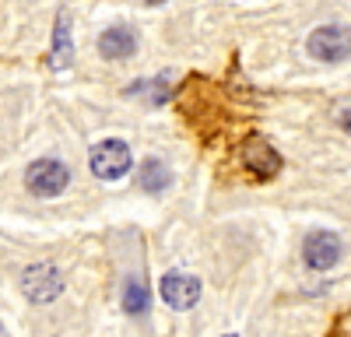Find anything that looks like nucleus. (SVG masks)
Here are the masks:
<instances>
[{
    "label": "nucleus",
    "mask_w": 351,
    "mask_h": 337,
    "mask_svg": "<svg viewBox=\"0 0 351 337\" xmlns=\"http://www.w3.org/2000/svg\"><path fill=\"white\" fill-rule=\"evenodd\" d=\"M21 295L32 305H49L64 295V274L53 264H28L21 271Z\"/></svg>",
    "instance_id": "f257e3e1"
},
{
    "label": "nucleus",
    "mask_w": 351,
    "mask_h": 337,
    "mask_svg": "<svg viewBox=\"0 0 351 337\" xmlns=\"http://www.w3.org/2000/svg\"><path fill=\"white\" fill-rule=\"evenodd\" d=\"M306 49L319 64H341L351 56V28L348 25H319L309 32Z\"/></svg>",
    "instance_id": "f03ea898"
},
{
    "label": "nucleus",
    "mask_w": 351,
    "mask_h": 337,
    "mask_svg": "<svg viewBox=\"0 0 351 337\" xmlns=\"http://www.w3.org/2000/svg\"><path fill=\"white\" fill-rule=\"evenodd\" d=\"M88 165H92V173H95L99 179L112 183V179H123V176L130 173L134 155H130V148L123 145L120 137H106V140H99V145L92 148V155H88Z\"/></svg>",
    "instance_id": "7ed1b4c3"
},
{
    "label": "nucleus",
    "mask_w": 351,
    "mask_h": 337,
    "mask_svg": "<svg viewBox=\"0 0 351 337\" xmlns=\"http://www.w3.org/2000/svg\"><path fill=\"white\" fill-rule=\"evenodd\" d=\"M71 183V168L60 158H39L25 168V186L32 197H60Z\"/></svg>",
    "instance_id": "20e7f679"
},
{
    "label": "nucleus",
    "mask_w": 351,
    "mask_h": 337,
    "mask_svg": "<svg viewBox=\"0 0 351 337\" xmlns=\"http://www.w3.org/2000/svg\"><path fill=\"white\" fill-rule=\"evenodd\" d=\"M158 295H162V302L169 305V309H193L197 305V299H200V281L193 277V274H183V271H169V274H162V281H158Z\"/></svg>",
    "instance_id": "39448f33"
},
{
    "label": "nucleus",
    "mask_w": 351,
    "mask_h": 337,
    "mask_svg": "<svg viewBox=\"0 0 351 337\" xmlns=\"http://www.w3.org/2000/svg\"><path fill=\"white\" fill-rule=\"evenodd\" d=\"M239 155H243V165L250 168L256 179H271V176H278V168H281V155L274 151L271 140L260 137V134H250L243 140V151Z\"/></svg>",
    "instance_id": "423d86ee"
},
{
    "label": "nucleus",
    "mask_w": 351,
    "mask_h": 337,
    "mask_svg": "<svg viewBox=\"0 0 351 337\" xmlns=\"http://www.w3.org/2000/svg\"><path fill=\"white\" fill-rule=\"evenodd\" d=\"M302 260L309 271H330L341 260V239L334 232H309L302 242Z\"/></svg>",
    "instance_id": "0eeeda50"
},
{
    "label": "nucleus",
    "mask_w": 351,
    "mask_h": 337,
    "mask_svg": "<svg viewBox=\"0 0 351 337\" xmlns=\"http://www.w3.org/2000/svg\"><path fill=\"white\" fill-rule=\"evenodd\" d=\"M134 49H137V32L127 25H112L99 36V53L106 60H127Z\"/></svg>",
    "instance_id": "6e6552de"
},
{
    "label": "nucleus",
    "mask_w": 351,
    "mask_h": 337,
    "mask_svg": "<svg viewBox=\"0 0 351 337\" xmlns=\"http://www.w3.org/2000/svg\"><path fill=\"white\" fill-rule=\"evenodd\" d=\"M71 56H74V46H71V18H67V11H60V18H56V28H53L49 67H53V71H67V67H71Z\"/></svg>",
    "instance_id": "1a4fd4ad"
},
{
    "label": "nucleus",
    "mask_w": 351,
    "mask_h": 337,
    "mask_svg": "<svg viewBox=\"0 0 351 337\" xmlns=\"http://www.w3.org/2000/svg\"><path fill=\"white\" fill-rule=\"evenodd\" d=\"M137 186L148 190V193H162L172 186V168L162 158H144L137 165Z\"/></svg>",
    "instance_id": "9d476101"
},
{
    "label": "nucleus",
    "mask_w": 351,
    "mask_h": 337,
    "mask_svg": "<svg viewBox=\"0 0 351 337\" xmlns=\"http://www.w3.org/2000/svg\"><path fill=\"white\" fill-rule=\"evenodd\" d=\"M148 305H152V295H148L144 277L141 274H130L123 281V309H127L130 316H144V313H148Z\"/></svg>",
    "instance_id": "9b49d317"
},
{
    "label": "nucleus",
    "mask_w": 351,
    "mask_h": 337,
    "mask_svg": "<svg viewBox=\"0 0 351 337\" xmlns=\"http://www.w3.org/2000/svg\"><path fill=\"white\" fill-rule=\"evenodd\" d=\"M341 127L351 134V112H341Z\"/></svg>",
    "instance_id": "f8f14e48"
},
{
    "label": "nucleus",
    "mask_w": 351,
    "mask_h": 337,
    "mask_svg": "<svg viewBox=\"0 0 351 337\" xmlns=\"http://www.w3.org/2000/svg\"><path fill=\"white\" fill-rule=\"evenodd\" d=\"M144 4H152V8H155V4H165V0H144Z\"/></svg>",
    "instance_id": "ddd939ff"
},
{
    "label": "nucleus",
    "mask_w": 351,
    "mask_h": 337,
    "mask_svg": "<svg viewBox=\"0 0 351 337\" xmlns=\"http://www.w3.org/2000/svg\"><path fill=\"white\" fill-rule=\"evenodd\" d=\"M225 337H239V334H225Z\"/></svg>",
    "instance_id": "4468645a"
}]
</instances>
